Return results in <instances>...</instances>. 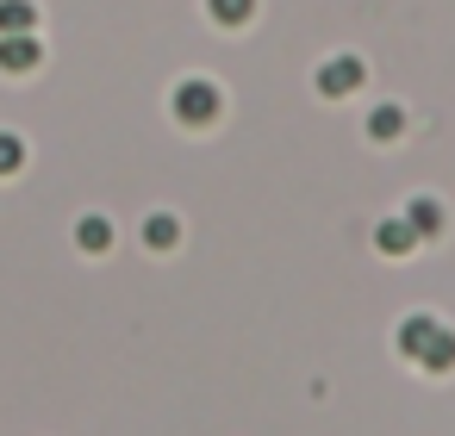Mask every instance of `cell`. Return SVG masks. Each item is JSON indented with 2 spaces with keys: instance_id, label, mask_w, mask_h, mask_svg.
Returning <instances> with one entry per match:
<instances>
[{
  "instance_id": "obj_6",
  "label": "cell",
  "mask_w": 455,
  "mask_h": 436,
  "mask_svg": "<svg viewBox=\"0 0 455 436\" xmlns=\"http://www.w3.org/2000/svg\"><path fill=\"white\" fill-rule=\"evenodd\" d=\"M374 243H380V250H387V256H405V250H411V243H418V231H411V225H405V218H387V225H380V231H374Z\"/></svg>"
},
{
  "instance_id": "obj_12",
  "label": "cell",
  "mask_w": 455,
  "mask_h": 436,
  "mask_svg": "<svg viewBox=\"0 0 455 436\" xmlns=\"http://www.w3.org/2000/svg\"><path fill=\"white\" fill-rule=\"evenodd\" d=\"M20 163H26V144H20L13 131H0V175H13Z\"/></svg>"
},
{
  "instance_id": "obj_9",
  "label": "cell",
  "mask_w": 455,
  "mask_h": 436,
  "mask_svg": "<svg viewBox=\"0 0 455 436\" xmlns=\"http://www.w3.org/2000/svg\"><path fill=\"white\" fill-rule=\"evenodd\" d=\"M368 131L387 144V138H399V131H405V113H399V107H374V113H368Z\"/></svg>"
},
{
  "instance_id": "obj_1",
  "label": "cell",
  "mask_w": 455,
  "mask_h": 436,
  "mask_svg": "<svg viewBox=\"0 0 455 436\" xmlns=\"http://www.w3.org/2000/svg\"><path fill=\"white\" fill-rule=\"evenodd\" d=\"M399 349H405L418 368H430V374H449V368H455V330H443L430 312H418V318L399 324Z\"/></svg>"
},
{
  "instance_id": "obj_8",
  "label": "cell",
  "mask_w": 455,
  "mask_h": 436,
  "mask_svg": "<svg viewBox=\"0 0 455 436\" xmlns=\"http://www.w3.org/2000/svg\"><path fill=\"white\" fill-rule=\"evenodd\" d=\"M206 13H212L219 26H243V20L256 13V0H206Z\"/></svg>"
},
{
  "instance_id": "obj_3",
  "label": "cell",
  "mask_w": 455,
  "mask_h": 436,
  "mask_svg": "<svg viewBox=\"0 0 455 436\" xmlns=\"http://www.w3.org/2000/svg\"><path fill=\"white\" fill-rule=\"evenodd\" d=\"M362 75H368V69H362V57H331V63L318 69V88H324V94L337 100V94H349V88H362Z\"/></svg>"
},
{
  "instance_id": "obj_10",
  "label": "cell",
  "mask_w": 455,
  "mask_h": 436,
  "mask_svg": "<svg viewBox=\"0 0 455 436\" xmlns=\"http://www.w3.org/2000/svg\"><path fill=\"white\" fill-rule=\"evenodd\" d=\"M76 243H82L88 256H100V250L113 243V225H107V218H82V231H76Z\"/></svg>"
},
{
  "instance_id": "obj_7",
  "label": "cell",
  "mask_w": 455,
  "mask_h": 436,
  "mask_svg": "<svg viewBox=\"0 0 455 436\" xmlns=\"http://www.w3.org/2000/svg\"><path fill=\"white\" fill-rule=\"evenodd\" d=\"M32 0H0V38H13V32H32Z\"/></svg>"
},
{
  "instance_id": "obj_5",
  "label": "cell",
  "mask_w": 455,
  "mask_h": 436,
  "mask_svg": "<svg viewBox=\"0 0 455 436\" xmlns=\"http://www.w3.org/2000/svg\"><path fill=\"white\" fill-rule=\"evenodd\" d=\"M405 225H411L418 237H436V231H443V206H436V200H411V206H405Z\"/></svg>"
},
{
  "instance_id": "obj_11",
  "label": "cell",
  "mask_w": 455,
  "mask_h": 436,
  "mask_svg": "<svg viewBox=\"0 0 455 436\" xmlns=\"http://www.w3.org/2000/svg\"><path fill=\"white\" fill-rule=\"evenodd\" d=\"M175 237H181V231H175V218H150V225H144V243H150V250H169Z\"/></svg>"
},
{
  "instance_id": "obj_4",
  "label": "cell",
  "mask_w": 455,
  "mask_h": 436,
  "mask_svg": "<svg viewBox=\"0 0 455 436\" xmlns=\"http://www.w3.org/2000/svg\"><path fill=\"white\" fill-rule=\"evenodd\" d=\"M38 63V44L26 38V32H13V38H0V69H7V75H26Z\"/></svg>"
},
{
  "instance_id": "obj_2",
  "label": "cell",
  "mask_w": 455,
  "mask_h": 436,
  "mask_svg": "<svg viewBox=\"0 0 455 436\" xmlns=\"http://www.w3.org/2000/svg\"><path fill=\"white\" fill-rule=\"evenodd\" d=\"M219 107H225V94H219L212 82H181V88H175V119H181V125H212Z\"/></svg>"
}]
</instances>
